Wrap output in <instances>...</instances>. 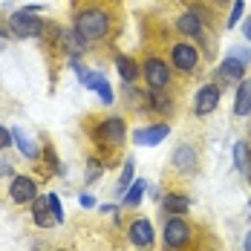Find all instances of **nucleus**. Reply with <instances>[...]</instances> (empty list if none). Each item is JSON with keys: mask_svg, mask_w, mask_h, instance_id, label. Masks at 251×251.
Masks as SVG:
<instances>
[{"mask_svg": "<svg viewBox=\"0 0 251 251\" xmlns=\"http://www.w3.org/2000/svg\"><path fill=\"white\" fill-rule=\"evenodd\" d=\"M171 136V125H151V127H139L136 133H133V142L136 145H142V148H156V145H162L165 139Z\"/></svg>", "mask_w": 251, "mask_h": 251, "instance_id": "9", "label": "nucleus"}, {"mask_svg": "<svg viewBox=\"0 0 251 251\" xmlns=\"http://www.w3.org/2000/svg\"><path fill=\"white\" fill-rule=\"evenodd\" d=\"M145 191H148V182H145V179H136V182L127 188L125 205L127 208H139V202H142V197H145Z\"/></svg>", "mask_w": 251, "mask_h": 251, "instance_id": "21", "label": "nucleus"}, {"mask_svg": "<svg viewBox=\"0 0 251 251\" xmlns=\"http://www.w3.org/2000/svg\"><path fill=\"white\" fill-rule=\"evenodd\" d=\"M243 249H246V251H251V231L246 234V243H243Z\"/></svg>", "mask_w": 251, "mask_h": 251, "instance_id": "30", "label": "nucleus"}, {"mask_svg": "<svg viewBox=\"0 0 251 251\" xmlns=\"http://www.w3.org/2000/svg\"><path fill=\"white\" fill-rule=\"evenodd\" d=\"M116 70H119V75H122V81L125 84H133L136 78L142 75V67L136 64V58H130V55H116Z\"/></svg>", "mask_w": 251, "mask_h": 251, "instance_id": "16", "label": "nucleus"}, {"mask_svg": "<svg viewBox=\"0 0 251 251\" xmlns=\"http://www.w3.org/2000/svg\"><path fill=\"white\" fill-rule=\"evenodd\" d=\"M130 243L136 246V249H148L153 246V226L148 220H136L133 226H130Z\"/></svg>", "mask_w": 251, "mask_h": 251, "instance_id": "14", "label": "nucleus"}, {"mask_svg": "<svg viewBox=\"0 0 251 251\" xmlns=\"http://www.w3.org/2000/svg\"><path fill=\"white\" fill-rule=\"evenodd\" d=\"M171 64H174L176 73H194L197 67H200V52L194 44H188V41H179L171 47Z\"/></svg>", "mask_w": 251, "mask_h": 251, "instance_id": "3", "label": "nucleus"}, {"mask_svg": "<svg viewBox=\"0 0 251 251\" xmlns=\"http://www.w3.org/2000/svg\"><path fill=\"white\" fill-rule=\"evenodd\" d=\"M243 35H246V41H251V15L246 18V24H243Z\"/></svg>", "mask_w": 251, "mask_h": 251, "instance_id": "29", "label": "nucleus"}, {"mask_svg": "<svg viewBox=\"0 0 251 251\" xmlns=\"http://www.w3.org/2000/svg\"><path fill=\"white\" fill-rule=\"evenodd\" d=\"M96 139L104 142V145H113V148H119L122 142H125V119H119V116H110V119H104L96 130Z\"/></svg>", "mask_w": 251, "mask_h": 251, "instance_id": "7", "label": "nucleus"}, {"mask_svg": "<svg viewBox=\"0 0 251 251\" xmlns=\"http://www.w3.org/2000/svg\"><path fill=\"white\" fill-rule=\"evenodd\" d=\"M9 32L15 35V38H41L44 35V21L38 18V15H32V12H15L12 18H9Z\"/></svg>", "mask_w": 251, "mask_h": 251, "instance_id": "2", "label": "nucleus"}, {"mask_svg": "<svg viewBox=\"0 0 251 251\" xmlns=\"http://www.w3.org/2000/svg\"><path fill=\"white\" fill-rule=\"evenodd\" d=\"M78 202H81L84 208H96V200H93L90 194H81V197H78Z\"/></svg>", "mask_w": 251, "mask_h": 251, "instance_id": "28", "label": "nucleus"}, {"mask_svg": "<svg viewBox=\"0 0 251 251\" xmlns=\"http://www.w3.org/2000/svg\"><path fill=\"white\" fill-rule=\"evenodd\" d=\"M176 26H179V32L182 35H188V38H205V26H202V18L197 15V12H182V18L176 21Z\"/></svg>", "mask_w": 251, "mask_h": 251, "instance_id": "13", "label": "nucleus"}, {"mask_svg": "<svg viewBox=\"0 0 251 251\" xmlns=\"http://www.w3.org/2000/svg\"><path fill=\"white\" fill-rule=\"evenodd\" d=\"M217 3H228V0H217Z\"/></svg>", "mask_w": 251, "mask_h": 251, "instance_id": "31", "label": "nucleus"}, {"mask_svg": "<svg viewBox=\"0 0 251 251\" xmlns=\"http://www.w3.org/2000/svg\"><path fill=\"white\" fill-rule=\"evenodd\" d=\"M47 202H50V211H52V217H55V226H61V223H64V208H61V200H58L55 194H50Z\"/></svg>", "mask_w": 251, "mask_h": 251, "instance_id": "25", "label": "nucleus"}, {"mask_svg": "<svg viewBox=\"0 0 251 251\" xmlns=\"http://www.w3.org/2000/svg\"><path fill=\"white\" fill-rule=\"evenodd\" d=\"M12 142H15V148L24 153L26 159H38V148H35V145H32L29 139H26L21 127H12Z\"/></svg>", "mask_w": 251, "mask_h": 251, "instance_id": "18", "label": "nucleus"}, {"mask_svg": "<svg viewBox=\"0 0 251 251\" xmlns=\"http://www.w3.org/2000/svg\"><path fill=\"white\" fill-rule=\"evenodd\" d=\"M148 96H151V107L153 110H162V113L171 110V99H168V93H162V90H151Z\"/></svg>", "mask_w": 251, "mask_h": 251, "instance_id": "23", "label": "nucleus"}, {"mask_svg": "<svg viewBox=\"0 0 251 251\" xmlns=\"http://www.w3.org/2000/svg\"><path fill=\"white\" fill-rule=\"evenodd\" d=\"M9 197H12V202H18V205L35 202L38 200V185H35V179H32V176H15L12 185H9Z\"/></svg>", "mask_w": 251, "mask_h": 251, "instance_id": "8", "label": "nucleus"}, {"mask_svg": "<svg viewBox=\"0 0 251 251\" xmlns=\"http://www.w3.org/2000/svg\"><path fill=\"white\" fill-rule=\"evenodd\" d=\"M101 176V165H99V159H90V165H87V182H96Z\"/></svg>", "mask_w": 251, "mask_h": 251, "instance_id": "26", "label": "nucleus"}, {"mask_svg": "<svg viewBox=\"0 0 251 251\" xmlns=\"http://www.w3.org/2000/svg\"><path fill=\"white\" fill-rule=\"evenodd\" d=\"M234 116L246 119L251 116V78H243L237 84V101H234Z\"/></svg>", "mask_w": 251, "mask_h": 251, "instance_id": "15", "label": "nucleus"}, {"mask_svg": "<svg viewBox=\"0 0 251 251\" xmlns=\"http://www.w3.org/2000/svg\"><path fill=\"white\" fill-rule=\"evenodd\" d=\"M188 205H191V200H188V197H179V194H165V197H162V208H165L168 214H185Z\"/></svg>", "mask_w": 251, "mask_h": 251, "instance_id": "19", "label": "nucleus"}, {"mask_svg": "<svg viewBox=\"0 0 251 251\" xmlns=\"http://www.w3.org/2000/svg\"><path fill=\"white\" fill-rule=\"evenodd\" d=\"M249 162H251L249 142H237V145H234V165H237V171L249 176Z\"/></svg>", "mask_w": 251, "mask_h": 251, "instance_id": "20", "label": "nucleus"}, {"mask_svg": "<svg viewBox=\"0 0 251 251\" xmlns=\"http://www.w3.org/2000/svg\"><path fill=\"white\" fill-rule=\"evenodd\" d=\"M32 220H35V226H41V228L52 226L55 217H52V211H50V202L47 200H35L32 202Z\"/></svg>", "mask_w": 251, "mask_h": 251, "instance_id": "17", "label": "nucleus"}, {"mask_svg": "<svg viewBox=\"0 0 251 251\" xmlns=\"http://www.w3.org/2000/svg\"><path fill=\"white\" fill-rule=\"evenodd\" d=\"M243 12H246V3L243 0H234V6H231V12H228V29H234V26L243 21Z\"/></svg>", "mask_w": 251, "mask_h": 251, "instance_id": "24", "label": "nucleus"}, {"mask_svg": "<svg viewBox=\"0 0 251 251\" xmlns=\"http://www.w3.org/2000/svg\"><path fill=\"white\" fill-rule=\"evenodd\" d=\"M142 75H145V81H148L151 90H165V87L171 84V70H168V64H165L162 58H156V55H151V58L142 64Z\"/></svg>", "mask_w": 251, "mask_h": 251, "instance_id": "5", "label": "nucleus"}, {"mask_svg": "<svg viewBox=\"0 0 251 251\" xmlns=\"http://www.w3.org/2000/svg\"><path fill=\"white\" fill-rule=\"evenodd\" d=\"M73 70L78 73V78H81V84H84V87H90L93 93H99L104 104H113L116 93H113V87L107 84V78L101 75V73H96V70H90V73H87V70H84L81 64H75V61H73Z\"/></svg>", "mask_w": 251, "mask_h": 251, "instance_id": "4", "label": "nucleus"}, {"mask_svg": "<svg viewBox=\"0 0 251 251\" xmlns=\"http://www.w3.org/2000/svg\"><path fill=\"white\" fill-rule=\"evenodd\" d=\"M217 104H220V87L217 84H205L200 87V93H197V101H194V113L205 119V116H211L214 110H217Z\"/></svg>", "mask_w": 251, "mask_h": 251, "instance_id": "10", "label": "nucleus"}, {"mask_svg": "<svg viewBox=\"0 0 251 251\" xmlns=\"http://www.w3.org/2000/svg\"><path fill=\"white\" fill-rule=\"evenodd\" d=\"M110 15L101 9V6H87V9H81L75 18V32L87 41V44H96L101 38H107V32H110Z\"/></svg>", "mask_w": 251, "mask_h": 251, "instance_id": "1", "label": "nucleus"}, {"mask_svg": "<svg viewBox=\"0 0 251 251\" xmlns=\"http://www.w3.org/2000/svg\"><path fill=\"white\" fill-rule=\"evenodd\" d=\"M133 174H136V162L133 159H127L125 162V168H122V176H119V194H127V188L133 185Z\"/></svg>", "mask_w": 251, "mask_h": 251, "instance_id": "22", "label": "nucleus"}, {"mask_svg": "<svg viewBox=\"0 0 251 251\" xmlns=\"http://www.w3.org/2000/svg\"><path fill=\"white\" fill-rule=\"evenodd\" d=\"M9 145H12V130L0 127V151H3V148H9Z\"/></svg>", "mask_w": 251, "mask_h": 251, "instance_id": "27", "label": "nucleus"}, {"mask_svg": "<svg viewBox=\"0 0 251 251\" xmlns=\"http://www.w3.org/2000/svg\"><path fill=\"white\" fill-rule=\"evenodd\" d=\"M171 162H174L176 171H182V174H191V171H197V151L191 148V145H179L171 156Z\"/></svg>", "mask_w": 251, "mask_h": 251, "instance_id": "12", "label": "nucleus"}, {"mask_svg": "<svg viewBox=\"0 0 251 251\" xmlns=\"http://www.w3.org/2000/svg\"><path fill=\"white\" fill-rule=\"evenodd\" d=\"M246 67H249V64H243L237 55H231V52H228V58L220 64V78L228 81V84H240V81L246 78Z\"/></svg>", "mask_w": 251, "mask_h": 251, "instance_id": "11", "label": "nucleus"}, {"mask_svg": "<svg viewBox=\"0 0 251 251\" xmlns=\"http://www.w3.org/2000/svg\"><path fill=\"white\" fill-rule=\"evenodd\" d=\"M188 243H191V226L182 217L168 220V226H165V246L171 251H182Z\"/></svg>", "mask_w": 251, "mask_h": 251, "instance_id": "6", "label": "nucleus"}]
</instances>
